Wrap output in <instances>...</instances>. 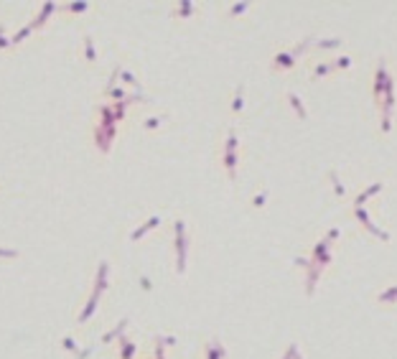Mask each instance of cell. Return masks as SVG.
<instances>
[{
	"label": "cell",
	"mask_w": 397,
	"mask_h": 359,
	"mask_svg": "<svg viewBox=\"0 0 397 359\" xmlns=\"http://www.w3.org/2000/svg\"><path fill=\"white\" fill-rule=\"evenodd\" d=\"M285 357H288V359H303V357L298 354V344H290V346H288V354H285Z\"/></svg>",
	"instance_id": "11"
},
{
	"label": "cell",
	"mask_w": 397,
	"mask_h": 359,
	"mask_svg": "<svg viewBox=\"0 0 397 359\" xmlns=\"http://www.w3.org/2000/svg\"><path fill=\"white\" fill-rule=\"evenodd\" d=\"M331 64H334V69H344V66H351V56L349 54L346 56H339V59H334Z\"/></svg>",
	"instance_id": "10"
},
{
	"label": "cell",
	"mask_w": 397,
	"mask_h": 359,
	"mask_svg": "<svg viewBox=\"0 0 397 359\" xmlns=\"http://www.w3.org/2000/svg\"><path fill=\"white\" fill-rule=\"evenodd\" d=\"M265 199H267V191L257 194V196H255V204H257V207H263V201H265Z\"/></svg>",
	"instance_id": "14"
},
{
	"label": "cell",
	"mask_w": 397,
	"mask_h": 359,
	"mask_svg": "<svg viewBox=\"0 0 397 359\" xmlns=\"http://www.w3.org/2000/svg\"><path fill=\"white\" fill-rule=\"evenodd\" d=\"M242 107V87L237 89V94H234V110H240Z\"/></svg>",
	"instance_id": "12"
},
{
	"label": "cell",
	"mask_w": 397,
	"mask_h": 359,
	"mask_svg": "<svg viewBox=\"0 0 397 359\" xmlns=\"http://www.w3.org/2000/svg\"><path fill=\"white\" fill-rule=\"evenodd\" d=\"M328 178H331V184H334V191L339 194V196H344L346 194V186L341 184V178H339V173H336V168H328Z\"/></svg>",
	"instance_id": "4"
},
{
	"label": "cell",
	"mask_w": 397,
	"mask_h": 359,
	"mask_svg": "<svg viewBox=\"0 0 397 359\" xmlns=\"http://www.w3.org/2000/svg\"><path fill=\"white\" fill-rule=\"evenodd\" d=\"M288 99H290V105L293 107H296V112H298V117H308V112H305V107H303V102H301V97L296 94V92H293V89H290V92H288Z\"/></svg>",
	"instance_id": "5"
},
{
	"label": "cell",
	"mask_w": 397,
	"mask_h": 359,
	"mask_svg": "<svg viewBox=\"0 0 397 359\" xmlns=\"http://www.w3.org/2000/svg\"><path fill=\"white\" fill-rule=\"evenodd\" d=\"M334 72V64H319L313 69V76H323V74H331Z\"/></svg>",
	"instance_id": "9"
},
{
	"label": "cell",
	"mask_w": 397,
	"mask_h": 359,
	"mask_svg": "<svg viewBox=\"0 0 397 359\" xmlns=\"http://www.w3.org/2000/svg\"><path fill=\"white\" fill-rule=\"evenodd\" d=\"M377 301H379V303H384V301H397V285H387L384 290H379Z\"/></svg>",
	"instance_id": "7"
},
{
	"label": "cell",
	"mask_w": 397,
	"mask_h": 359,
	"mask_svg": "<svg viewBox=\"0 0 397 359\" xmlns=\"http://www.w3.org/2000/svg\"><path fill=\"white\" fill-rule=\"evenodd\" d=\"M387 76H390V69H387V59H382L377 61V72H374V99H382V89H384V82H387Z\"/></svg>",
	"instance_id": "2"
},
{
	"label": "cell",
	"mask_w": 397,
	"mask_h": 359,
	"mask_svg": "<svg viewBox=\"0 0 397 359\" xmlns=\"http://www.w3.org/2000/svg\"><path fill=\"white\" fill-rule=\"evenodd\" d=\"M382 186H384V181H374V184H369L367 189H361V191L357 194V199H354V207H361V204H364V201H367L369 196L379 194V191H382Z\"/></svg>",
	"instance_id": "3"
},
{
	"label": "cell",
	"mask_w": 397,
	"mask_h": 359,
	"mask_svg": "<svg viewBox=\"0 0 397 359\" xmlns=\"http://www.w3.org/2000/svg\"><path fill=\"white\" fill-rule=\"evenodd\" d=\"M293 59H296V56H293L290 51H283V54H278V56H275V69H283V66H293V64H296Z\"/></svg>",
	"instance_id": "6"
},
{
	"label": "cell",
	"mask_w": 397,
	"mask_h": 359,
	"mask_svg": "<svg viewBox=\"0 0 397 359\" xmlns=\"http://www.w3.org/2000/svg\"><path fill=\"white\" fill-rule=\"evenodd\" d=\"M321 49H336V46H341L344 38L341 36H334V38H321V41H316Z\"/></svg>",
	"instance_id": "8"
},
{
	"label": "cell",
	"mask_w": 397,
	"mask_h": 359,
	"mask_svg": "<svg viewBox=\"0 0 397 359\" xmlns=\"http://www.w3.org/2000/svg\"><path fill=\"white\" fill-rule=\"evenodd\" d=\"M354 214H357V219L361 222V224H364V227L374 234V237H379V240H390V232L387 229H379L377 227V224H374L372 222V217H369V211L364 209V207H354Z\"/></svg>",
	"instance_id": "1"
},
{
	"label": "cell",
	"mask_w": 397,
	"mask_h": 359,
	"mask_svg": "<svg viewBox=\"0 0 397 359\" xmlns=\"http://www.w3.org/2000/svg\"><path fill=\"white\" fill-rule=\"evenodd\" d=\"M336 237H339V227H331V229L326 232V240H331V242H334Z\"/></svg>",
	"instance_id": "13"
},
{
	"label": "cell",
	"mask_w": 397,
	"mask_h": 359,
	"mask_svg": "<svg viewBox=\"0 0 397 359\" xmlns=\"http://www.w3.org/2000/svg\"><path fill=\"white\" fill-rule=\"evenodd\" d=\"M283 359H288V357H283Z\"/></svg>",
	"instance_id": "15"
}]
</instances>
